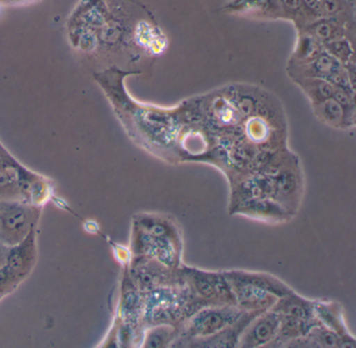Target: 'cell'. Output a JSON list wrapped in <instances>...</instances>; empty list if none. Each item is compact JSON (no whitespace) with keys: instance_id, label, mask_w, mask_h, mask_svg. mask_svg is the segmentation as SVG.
I'll use <instances>...</instances> for the list:
<instances>
[{"instance_id":"1","label":"cell","mask_w":356,"mask_h":348,"mask_svg":"<svg viewBox=\"0 0 356 348\" xmlns=\"http://www.w3.org/2000/svg\"><path fill=\"white\" fill-rule=\"evenodd\" d=\"M128 74L120 72L118 77L120 93H114L105 85L101 87L111 99L120 116L128 120L129 127L134 130V135L138 139V143L162 160L179 164L181 158L177 143L181 129L186 124L183 103L170 109L136 103L124 91V78Z\"/></svg>"},{"instance_id":"2","label":"cell","mask_w":356,"mask_h":348,"mask_svg":"<svg viewBox=\"0 0 356 348\" xmlns=\"http://www.w3.org/2000/svg\"><path fill=\"white\" fill-rule=\"evenodd\" d=\"M222 274L228 281L235 303L245 312L270 310L279 298L293 291L284 281L266 272L225 270Z\"/></svg>"},{"instance_id":"3","label":"cell","mask_w":356,"mask_h":348,"mask_svg":"<svg viewBox=\"0 0 356 348\" xmlns=\"http://www.w3.org/2000/svg\"><path fill=\"white\" fill-rule=\"evenodd\" d=\"M141 327L156 324L180 325L197 310L182 281L179 285L157 287L143 293Z\"/></svg>"},{"instance_id":"4","label":"cell","mask_w":356,"mask_h":348,"mask_svg":"<svg viewBox=\"0 0 356 348\" xmlns=\"http://www.w3.org/2000/svg\"><path fill=\"white\" fill-rule=\"evenodd\" d=\"M314 300L308 299L295 291L282 296L270 308L280 322L278 335L268 347H285L291 340L306 335L318 322L314 314Z\"/></svg>"},{"instance_id":"5","label":"cell","mask_w":356,"mask_h":348,"mask_svg":"<svg viewBox=\"0 0 356 348\" xmlns=\"http://www.w3.org/2000/svg\"><path fill=\"white\" fill-rule=\"evenodd\" d=\"M179 273L183 285L197 310L208 306H236L222 271L203 270L182 264Z\"/></svg>"},{"instance_id":"6","label":"cell","mask_w":356,"mask_h":348,"mask_svg":"<svg viewBox=\"0 0 356 348\" xmlns=\"http://www.w3.org/2000/svg\"><path fill=\"white\" fill-rule=\"evenodd\" d=\"M245 313L234 304L203 306L180 325V333L175 341L211 337L236 322Z\"/></svg>"},{"instance_id":"7","label":"cell","mask_w":356,"mask_h":348,"mask_svg":"<svg viewBox=\"0 0 356 348\" xmlns=\"http://www.w3.org/2000/svg\"><path fill=\"white\" fill-rule=\"evenodd\" d=\"M130 279L141 293L157 287L181 283L178 269H172L153 258L145 256L133 258L130 268Z\"/></svg>"},{"instance_id":"8","label":"cell","mask_w":356,"mask_h":348,"mask_svg":"<svg viewBox=\"0 0 356 348\" xmlns=\"http://www.w3.org/2000/svg\"><path fill=\"white\" fill-rule=\"evenodd\" d=\"M37 210L24 204L12 203L0 212V239L5 245L19 243L36 224Z\"/></svg>"},{"instance_id":"9","label":"cell","mask_w":356,"mask_h":348,"mask_svg":"<svg viewBox=\"0 0 356 348\" xmlns=\"http://www.w3.org/2000/svg\"><path fill=\"white\" fill-rule=\"evenodd\" d=\"M229 210L232 216H245L270 225L283 224L293 218L278 202L268 198L245 200Z\"/></svg>"},{"instance_id":"10","label":"cell","mask_w":356,"mask_h":348,"mask_svg":"<svg viewBox=\"0 0 356 348\" xmlns=\"http://www.w3.org/2000/svg\"><path fill=\"white\" fill-rule=\"evenodd\" d=\"M278 316L272 310H264L254 317L239 335L237 347H268L278 335Z\"/></svg>"},{"instance_id":"11","label":"cell","mask_w":356,"mask_h":348,"mask_svg":"<svg viewBox=\"0 0 356 348\" xmlns=\"http://www.w3.org/2000/svg\"><path fill=\"white\" fill-rule=\"evenodd\" d=\"M36 260L37 231L35 224L22 241L9 248L3 267L20 283L31 274Z\"/></svg>"},{"instance_id":"12","label":"cell","mask_w":356,"mask_h":348,"mask_svg":"<svg viewBox=\"0 0 356 348\" xmlns=\"http://www.w3.org/2000/svg\"><path fill=\"white\" fill-rule=\"evenodd\" d=\"M352 19L353 16L349 15L318 18L299 32L307 33L321 45H325L335 39L348 37Z\"/></svg>"},{"instance_id":"13","label":"cell","mask_w":356,"mask_h":348,"mask_svg":"<svg viewBox=\"0 0 356 348\" xmlns=\"http://www.w3.org/2000/svg\"><path fill=\"white\" fill-rule=\"evenodd\" d=\"M285 347L354 348L356 346L346 341L318 321L306 333V335L291 340Z\"/></svg>"},{"instance_id":"14","label":"cell","mask_w":356,"mask_h":348,"mask_svg":"<svg viewBox=\"0 0 356 348\" xmlns=\"http://www.w3.org/2000/svg\"><path fill=\"white\" fill-rule=\"evenodd\" d=\"M314 314L325 326L334 331L339 337L356 346V340L348 329L341 304L331 300H314Z\"/></svg>"},{"instance_id":"15","label":"cell","mask_w":356,"mask_h":348,"mask_svg":"<svg viewBox=\"0 0 356 348\" xmlns=\"http://www.w3.org/2000/svg\"><path fill=\"white\" fill-rule=\"evenodd\" d=\"M343 66V64L339 63L324 49L314 61L305 65H287V74L291 80L298 78H318L330 81Z\"/></svg>"},{"instance_id":"16","label":"cell","mask_w":356,"mask_h":348,"mask_svg":"<svg viewBox=\"0 0 356 348\" xmlns=\"http://www.w3.org/2000/svg\"><path fill=\"white\" fill-rule=\"evenodd\" d=\"M179 333H180V327L175 325H151L143 329L141 346L149 348L172 347Z\"/></svg>"},{"instance_id":"17","label":"cell","mask_w":356,"mask_h":348,"mask_svg":"<svg viewBox=\"0 0 356 348\" xmlns=\"http://www.w3.org/2000/svg\"><path fill=\"white\" fill-rule=\"evenodd\" d=\"M324 47L320 42L312 38L305 32H299L295 49L289 57V66L305 65L314 61L322 52Z\"/></svg>"},{"instance_id":"18","label":"cell","mask_w":356,"mask_h":348,"mask_svg":"<svg viewBox=\"0 0 356 348\" xmlns=\"http://www.w3.org/2000/svg\"><path fill=\"white\" fill-rule=\"evenodd\" d=\"M291 81L303 91L312 106L331 99L334 93V86L323 79L298 78Z\"/></svg>"},{"instance_id":"19","label":"cell","mask_w":356,"mask_h":348,"mask_svg":"<svg viewBox=\"0 0 356 348\" xmlns=\"http://www.w3.org/2000/svg\"><path fill=\"white\" fill-rule=\"evenodd\" d=\"M312 109L314 116L322 124L337 130H345L343 109L332 97L312 106Z\"/></svg>"},{"instance_id":"20","label":"cell","mask_w":356,"mask_h":348,"mask_svg":"<svg viewBox=\"0 0 356 348\" xmlns=\"http://www.w3.org/2000/svg\"><path fill=\"white\" fill-rule=\"evenodd\" d=\"M280 10L281 19L289 20L298 31L303 30L310 24L304 11L302 0H277Z\"/></svg>"},{"instance_id":"21","label":"cell","mask_w":356,"mask_h":348,"mask_svg":"<svg viewBox=\"0 0 356 348\" xmlns=\"http://www.w3.org/2000/svg\"><path fill=\"white\" fill-rule=\"evenodd\" d=\"M20 173L14 166L0 168V199H14L22 196L20 193Z\"/></svg>"},{"instance_id":"22","label":"cell","mask_w":356,"mask_h":348,"mask_svg":"<svg viewBox=\"0 0 356 348\" xmlns=\"http://www.w3.org/2000/svg\"><path fill=\"white\" fill-rule=\"evenodd\" d=\"M323 47L329 55L332 56L343 65L353 62L354 49L349 37H341V38L335 39V40L323 45Z\"/></svg>"},{"instance_id":"23","label":"cell","mask_w":356,"mask_h":348,"mask_svg":"<svg viewBox=\"0 0 356 348\" xmlns=\"http://www.w3.org/2000/svg\"><path fill=\"white\" fill-rule=\"evenodd\" d=\"M332 99L337 101L343 109L345 130L354 128L355 126V101H354L355 95L334 87Z\"/></svg>"},{"instance_id":"24","label":"cell","mask_w":356,"mask_h":348,"mask_svg":"<svg viewBox=\"0 0 356 348\" xmlns=\"http://www.w3.org/2000/svg\"><path fill=\"white\" fill-rule=\"evenodd\" d=\"M18 285L19 283L8 272L5 267L0 268V299L14 291Z\"/></svg>"},{"instance_id":"25","label":"cell","mask_w":356,"mask_h":348,"mask_svg":"<svg viewBox=\"0 0 356 348\" xmlns=\"http://www.w3.org/2000/svg\"><path fill=\"white\" fill-rule=\"evenodd\" d=\"M7 248L3 247V246H0V268H3L6 264V260H7V254H8Z\"/></svg>"},{"instance_id":"26","label":"cell","mask_w":356,"mask_h":348,"mask_svg":"<svg viewBox=\"0 0 356 348\" xmlns=\"http://www.w3.org/2000/svg\"><path fill=\"white\" fill-rule=\"evenodd\" d=\"M8 162H6L5 160L1 159L0 158V168H3V166H7Z\"/></svg>"}]
</instances>
